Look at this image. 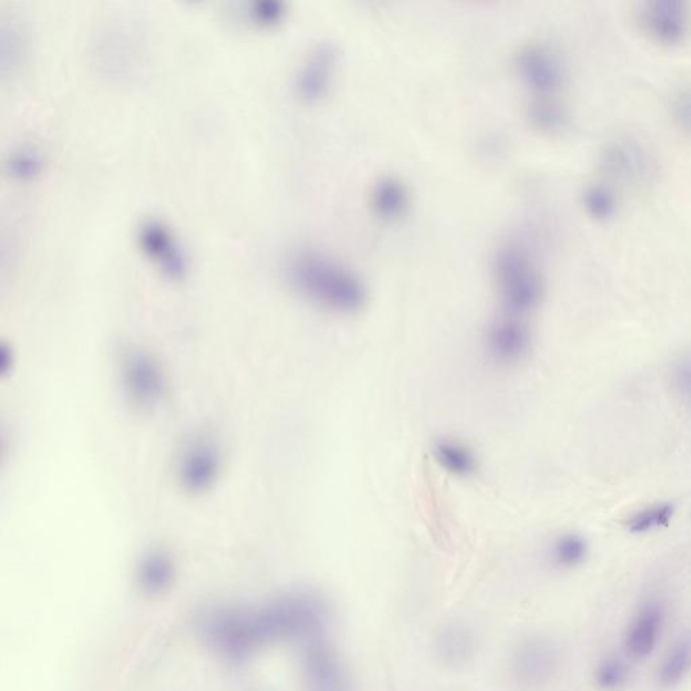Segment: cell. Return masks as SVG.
Masks as SVG:
<instances>
[{"instance_id":"cell-12","label":"cell","mask_w":691,"mask_h":691,"mask_svg":"<svg viewBox=\"0 0 691 691\" xmlns=\"http://www.w3.org/2000/svg\"><path fill=\"white\" fill-rule=\"evenodd\" d=\"M138 241L146 256L169 280H180L187 272L188 262L183 249L169 227L160 220H145L138 229Z\"/></svg>"},{"instance_id":"cell-27","label":"cell","mask_w":691,"mask_h":691,"mask_svg":"<svg viewBox=\"0 0 691 691\" xmlns=\"http://www.w3.org/2000/svg\"><path fill=\"white\" fill-rule=\"evenodd\" d=\"M250 15L254 22L258 25H273L283 18L284 6L280 2H270V0H265V2H258L254 5L253 9L250 10Z\"/></svg>"},{"instance_id":"cell-9","label":"cell","mask_w":691,"mask_h":691,"mask_svg":"<svg viewBox=\"0 0 691 691\" xmlns=\"http://www.w3.org/2000/svg\"><path fill=\"white\" fill-rule=\"evenodd\" d=\"M561 659V650L551 639L528 638L513 654V675L524 686H543L558 673Z\"/></svg>"},{"instance_id":"cell-14","label":"cell","mask_w":691,"mask_h":691,"mask_svg":"<svg viewBox=\"0 0 691 691\" xmlns=\"http://www.w3.org/2000/svg\"><path fill=\"white\" fill-rule=\"evenodd\" d=\"M435 642L439 658L451 667H461L469 663L477 648L472 631L459 624H450L440 629Z\"/></svg>"},{"instance_id":"cell-19","label":"cell","mask_w":691,"mask_h":691,"mask_svg":"<svg viewBox=\"0 0 691 691\" xmlns=\"http://www.w3.org/2000/svg\"><path fill=\"white\" fill-rule=\"evenodd\" d=\"M173 578V563L167 554L161 551L149 552L142 559L138 579L142 588L148 592H160L171 584Z\"/></svg>"},{"instance_id":"cell-6","label":"cell","mask_w":691,"mask_h":691,"mask_svg":"<svg viewBox=\"0 0 691 691\" xmlns=\"http://www.w3.org/2000/svg\"><path fill=\"white\" fill-rule=\"evenodd\" d=\"M222 469V451L215 440L208 436H195L180 450L176 477L184 492L198 496L214 488Z\"/></svg>"},{"instance_id":"cell-23","label":"cell","mask_w":691,"mask_h":691,"mask_svg":"<svg viewBox=\"0 0 691 691\" xmlns=\"http://www.w3.org/2000/svg\"><path fill=\"white\" fill-rule=\"evenodd\" d=\"M675 513L674 505L656 504L636 512L628 520V530L632 534H647V532L667 527Z\"/></svg>"},{"instance_id":"cell-18","label":"cell","mask_w":691,"mask_h":691,"mask_svg":"<svg viewBox=\"0 0 691 691\" xmlns=\"http://www.w3.org/2000/svg\"><path fill=\"white\" fill-rule=\"evenodd\" d=\"M581 200L586 215L597 222H608L615 218L619 211V195L615 187L609 183L586 185Z\"/></svg>"},{"instance_id":"cell-11","label":"cell","mask_w":691,"mask_h":691,"mask_svg":"<svg viewBox=\"0 0 691 691\" xmlns=\"http://www.w3.org/2000/svg\"><path fill=\"white\" fill-rule=\"evenodd\" d=\"M665 621L666 609L662 602L650 600L640 605L625 628L623 636L625 655L638 662L650 658L658 647Z\"/></svg>"},{"instance_id":"cell-21","label":"cell","mask_w":691,"mask_h":691,"mask_svg":"<svg viewBox=\"0 0 691 691\" xmlns=\"http://www.w3.org/2000/svg\"><path fill=\"white\" fill-rule=\"evenodd\" d=\"M530 117L539 129L551 131L565 130L569 125L566 107L555 98H535L530 104Z\"/></svg>"},{"instance_id":"cell-10","label":"cell","mask_w":691,"mask_h":691,"mask_svg":"<svg viewBox=\"0 0 691 691\" xmlns=\"http://www.w3.org/2000/svg\"><path fill=\"white\" fill-rule=\"evenodd\" d=\"M531 346V328L525 319L517 316H497L485 333L486 353L497 364H519L530 353Z\"/></svg>"},{"instance_id":"cell-15","label":"cell","mask_w":691,"mask_h":691,"mask_svg":"<svg viewBox=\"0 0 691 691\" xmlns=\"http://www.w3.org/2000/svg\"><path fill=\"white\" fill-rule=\"evenodd\" d=\"M432 455L440 469L451 476L465 478L477 469V458L473 451L455 439H438L432 446Z\"/></svg>"},{"instance_id":"cell-20","label":"cell","mask_w":691,"mask_h":691,"mask_svg":"<svg viewBox=\"0 0 691 691\" xmlns=\"http://www.w3.org/2000/svg\"><path fill=\"white\" fill-rule=\"evenodd\" d=\"M589 546L584 536L565 534L554 540L550 548L551 562L561 569H575L588 557Z\"/></svg>"},{"instance_id":"cell-25","label":"cell","mask_w":691,"mask_h":691,"mask_svg":"<svg viewBox=\"0 0 691 691\" xmlns=\"http://www.w3.org/2000/svg\"><path fill=\"white\" fill-rule=\"evenodd\" d=\"M670 115L677 129L691 138V84H685L673 92Z\"/></svg>"},{"instance_id":"cell-26","label":"cell","mask_w":691,"mask_h":691,"mask_svg":"<svg viewBox=\"0 0 691 691\" xmlns=\"http://www.w3.org/2000/svg\"><path fill=\"white\" fill-rule=\"evenodd\" d=\"M40 168V156L30 149H23L21 152L15 153L10 161L11 175L21 180L32 179L40 171Z\"/></svg>"},{"instance_id":"cell-28","label":"cell","mask_w":691,"mask_h":691,"mask_svg":"<svg viewBox=\"0 0 691 691\" xmlns=\"http://www.w3.org/2000/svg\"><path fill=\"white\" fill-rule=\"evenodd\" d=\"M311 691H346L345 677H335L330 679H324V681L311 682Z\"/></svg>"},{"instance_id":"cell-5","label":"cell","mask_w":691,"mask_h":691,"mask_svg":"<svg viewBox=\"0 0 691 691\" xmlns=\"http://www.w3.org/2000/svg\"><path fill=\"white\" fill-rule=\"evenodd\" d=\"M123 393L133 407L149 412L161 403L165 395V376L156 358L146 351L127 350L121 358Z\"/></svg>"},{"instance_id":"cell-2","label":"cell","mask_w":691,"mask_h":691,"mask_svg":"<svg viewBox=\"0 0 691 691\" xmlns=\"http://www.w3.org/2000/svg\"><path fill=\"white\" fill-rule=\"evenodd\" d=\"M287 276L304 299L333 314H355L368 301V289L357 274L315 250L293 254L287 264Z\"/></svg>"},{"instance_id":"cell-24","label":"cell","mask_w":691,"mask_h":691,"mask_svg":"<svg viewBox=\"0 0 691 691\" xmlns=\"http://www.w3.org/2000/svg\"><path fill=\"white\" fill-rule=\"evenodd\" d=\"M670 382L679 403L691 412V351L679 354L670 368Z\"/></svg>"},{"instance_id":"cell-1","label":"cell","mask_w":691,"mask_h":691,"mask_svg":"<svg viewBox=\"0 0 691 691\" xmlns=\"http://www.w3.org/2000/svg\"><path fill=\"white\" fill-rule=\"evenodd\" d=\"M328 609L310 593L292 594L254 613L226 612L219 631V647L231 658H243L257 644L272 640L322 638Z\"/></svg>"},{"instance_id":"cell-13","label":"cell","mask_w":691,"mask_h":691,"mask_svg":"<svg viewBox=\"0 0 691 691\" xmlns=\"http://www.w3.org/2000/svg\"><path fill=\"white\" fill-rule=\"evenodd\" d=\"M337 60V48L331 44H320L308 54L296 77V90L301 99L316 102L326 95Z\"/></svg>"},{"instance_id":"cell-7","label":"cell","mask_w":691,"mask_h":691,"mask_svg":"<svg viewBox=\"0 0 691 691\" xmlns=\"http://www.w3.org/2000/svg\"><path fill=\"white\" fill-rule=\"evenodd\" d=\"M639 22L648 40L674 48L690 36L691 6L681 0H651L640 7Z\"/></svg>"},{"instance_id":"cell-3","label":"cell","mask_w":691,"mask_h":691,"mask_svg":"<svg viewBox=\"0 0 691 691\" xmlns=\"http://www.w3.org/2000/svg\"><path fill=\"white\" fill-rule=\"evenodd\" d=\"M494 280L505 315L525 319L542 303V274L520 247L509 245L500 250L494 260Z\"/></svg>"},{"instance_id":"cell-22","label":"cell","mask_w":691,"mask_h":691,"mask_svg":"<svg viewBox=\"0 0 691 691\" xmlns=\"http://www.w3.org/2000/svg\"><path fill=\"white\" fill-rule=\"evenodd\" d=\"M631 677V670L624 659L616 655L605 656L594 670V682L598 689L616 691L623 689Z\"/></svg>"},{"instance_id":"cell-16","label":"cell","mask_w":691,"mask_h":691,"mask_svg":"<svg viewBox=\"0 0 691 691\" xmlns=\"http://www.w3.org/2000/svg\"><path fill=\"white\" fill-rule=\"evenodd\" d=\"M691 673V632L679 636L660 662L656 679L663 689H673Z\"/></svg>"},{"instance_id":"cell-8","label":"cell","mask_w":691,"mask_h":691,"mask_svg":"<svg viewBox=\"0 0 691 691\" xmlns=\"http://www.w3.org/2000/svg\"><path fill=\"white\" fill-rule=\"evenodd\" d=\"M516 69L536 98H555L565 87V64L557 52L544 45L525 46L516 57Z\"/></svg>"},{"instance_id":"cell-17","label":"cell","mask_w":691,"mask_h":691,"mask_svg":"<svg viewBox=\"0 0 691 691\" xmlns=\"http://www.w3.org/2000/svg\"><path fill=\"white\" fill-rule=\"evenodd\" d=\"M372 206L378 215L395 219L403 215L409 204L407 188L395 177H382L373 185Z\"/></svg>"},{"instance_id":"cell-4","label":"cell","mask_w":691,"mask_h":691,"mask_svg":"<svg viewBox=\"0 0 691 691\" xmlns=\"http://www.w3.org/2000/svg\"><path fill=\"white\" fill-rule=\"evenodd\" d=\"M600 169L613 184L640 188L650 183L654 161L642 142L629 135H616L600 150Z\"/></svg>"}]
</instances>
